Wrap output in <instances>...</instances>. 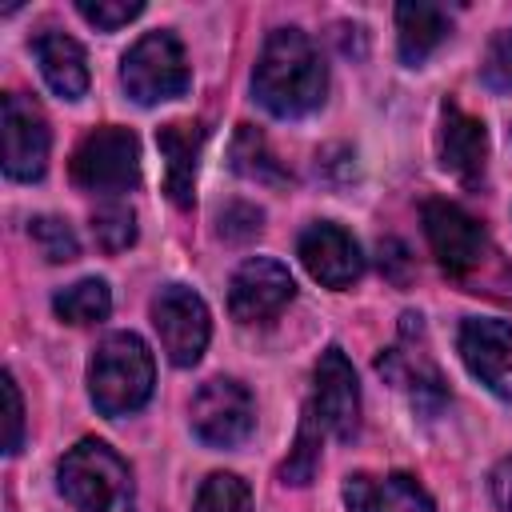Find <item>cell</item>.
Returning a JSON list of instances; mask_svg holds the SVG:
<instances>
[{"mask_svg": "<svg viewBox=\"0 0 512 512\" xmlns=\"http://www.w3.org/2000/svg\"><path fill=\"white\" fill-rule=\"evenodd\" d=\"M92 236L104 252H124L136 240V216L128 204H104L92 212Z\"/></svg>", "mask_w": 512, "mask_h": 512, "instance_id": "d4e9b609", "label": "cell"}, {"mask_svg": "<svg viewBox=\"0 0 512 512\" xmlns=\"http://www.w3.org/2000/svg\"><path fill=\"white\" fill-rule=\"evenodd\" d=\"M76 12H80L88 24H96V28H104V32H116L120 24L136 20V16L144 12V4H140V0H76Z\"/></svg>", "mask_w": 512, "mask_h": 512, "instance_id": "484cf974", "label": "cell"}, {"mask_svg": "<svg viewBox=\"0 0 512 512\" xmlns=\"http://www.w3.org/2000/svg\"><path fill=\"white\" fill-rule=\"evenodd\" d=\"M188 416H192V432L208 448H236L240 440H248V432L256 424V404L240 380L216 376L196 388Z\"/></svg>", "mask_w": 512, "mask_h": 512, "instance_id": "52a82bcc", "label": "cell"}, {"mask_svg": "<svg viewBox=\"0 0 512 512\" xmlns=\"http://www.w3.org/2000/svg\"><path fill=\"white\" fill-rule=\"evenodd\" d=\"M188 56L172 32L140 36L120 60V84L136 104H164L188 92Z\"/></svg>", "mask_w": 512, "mask_h": 512, "instance_id": "277c9868", "label": "cell"}, {"mask_svg": "<svg viewBox=\"0 0 512 512\" xmlns=\"http://www.w3.org/2000/svg\"><path fill=\"white\" fill-rule=\"evenodd\" d=\"M456 348L468 364V372L496 392L500 400H512V324L508 320H464Z\"/></svg>", "mask_w": 512, "mask_h": 512, "instance_id": "7c38bea8", "label": "cell"}, {"mask_svg": "<svg viewBox=\"0 0 512 512\" xmlns=\"http://www.w3.org/2000/svg\"><path fill=\"white\" fill-rule=\"evenodd\" d=\"M380 272H388L396 284L408 280V252L400 240H380Z\"/></svg>", "mask_w": 512, "mask_h": 512, "instance_id": "f546056e", "label": "cell"}, {"mask_svg": "<svg viewBox=\"0 0 512 512\" xmlns=\"http://www.w3.org/2000/svg\"><path fill=\"white\" fill-rule=\"evenodd\" d=\"M0 144H4V172L12 180H40L48 168L52 132L40 104L24 92H8L0 104Z\"/></svg>", "mask_w": 512, "mask_h": 512, "instance_id": "ba28073f", "label": "cell"}, {"mask_svg": "<svg viewBox=\"0 0 512 512\" xmlns=\"http://www.w3.org/2000/svg\"><path fill=\"white\" fill-rule=\"evenodd\" d=\"M440 164L464 184H476L488 164V132L476 116H468L460 104L440 108Z\"/></svg>", "mask_w": 512, "mask_h": 512, "instance_id": "5bb4252c", "label": "cell"}, {"mask_svg": "<svg viewBox=\"0 0 512 512\" xmlns=\"http://www.w3.org/2000/svg\"><path fill=\"white\" fill-rule=\"evenodd\" d=\"M192 512H256V504H252V492H248V484H244L240 476H232V472H212V476L200 484Z\"/></svg>", "mask_w": 512, "mask_h": 512, "instance_id": "7402d4cb", "label": "cell"}, {"mask_svg": "<svg viewBox=\"0 0 512 512\" xmlns=\"http://www.w3.org/2000/svg\"><path fill=\"white\" fill-rule=\"evenodd\" d=\"M320 416L312 408H304V420H300V432H296V444L288 452V460L280 464V480L284 484H308L320 468Z\"/></svg>", "mask_w": 512, "mask_h": 512, "instance_id": "44dd1931", "label": "cell"}, {"mask_svg": "<svg viewBox=\"0 0 512 512\" xmlns=\"http://www.w3.org/2000/svg\"><path fill=\"white\" fill-rule=\"evenodd\" d=\"M424 236H428L432 256L440 260V268L452 276L476 272L488 256V236H484L480 220L468 216L460 204H448V200L424 204Z\"/></svg>", "mask_w": 512, "mask_h": 512, "instance_id": "9c48e42d", "label": "cell"}, {"mask_svg": "<svg viewBox=\"0 0 512 512\" xmlns=\"http://www.w3.org/2000/svg\"><path fill=\"white\" fill-rule=\"evenodd\" d=\"M260 220H264L260 208H252V204H228L220 212V232L232 236V240H244V236L260 232Z\"/></svg>", "mask_w": 512, "mask_h": 512, "instance_id": "83f0119b", "label": "cell"}, {"mask_svg": "<svg viewBox=\"0 0 512 512\" xmlns=\"http://www.w3.org/2000/svg\"><path fill=\"white\" fill-rule=\"evenodd\" d=\"M232 168H236L240 176H248V180H284L280 164L272 160L264 136H260L252 124H240V132H236V140H232Z\"/></svg>", "mask_w": 512, "mask_h": 512, "instance_id": "603a6c76", "label": "cell"}, {"mask_svg": "<svg viewBox=\"0 0 512 512\" xmlns=\"http://www.w3.org/2000/svg\"><path fill=\"white\" fill-rule=\"evenodd\" d=\"M488 488H492V500H496V508H500V512H512V456H504V460L492 468V476H488Z\"/></svg>", "mask_w": 512, "mask_h": 512, "instance_id": "4dcf8cb0", "label": "cell"}, {"mask_svg": "<svg viewBox=\"0 0 512 512\" xmlns=\"http://www.w3.org/2000/svg\"><path fill=\"white\" fill-rule=\"evenodd\" d=\"M300 264L308 268L312 280H320L324 288H348L352 280H360L364 272V256L360 244L352 240V232H344L340 224L316 220L300 232Z\"/></svg>", "mask_w": 512, "mask_h": 512, "instance_id": "4fadbf2b", "label": "cell"}, {"mask_svg": "<svg viewBox=\"0 0 512 512\" xmlns=\"http://www.w3.org/2000/svg\"><path fill=\"white\" fill-rule=\"evenodd\" d=\"M56 488L76 512H132L136 488L128 464L104 440H80L56 464Z\"/></svg>", "mask_w": 512, "mask_h": 512, "instance_id": "3957f363", "label": "cell"}, {"mask_svg": "<svg viewBox=\"0 0 512 512\" xmlns=\"http://www.w3.org/2000/svg\"><path fill=\"white\" fill-rule=\"evenodd\" d=\"M28 236L36 240V248H40V256L48 264H68V260L80 256V240H76L72 224L60 220V216H32Z\"/></svg>", "mask_w": 512, "mask_h": 512, "instance_id": "cb8c5ba5", "label": "cell"}, {"mask_svg": "<svg viewBox=\"0 0 512 512\" xmlns=\"http://www.w3.org/2000/svg\"><path fill=\"white\" fill-rule=\"evenodd\" d=\"M156 148L164 156V192L176 208H188L196 196V164L204 148V124L200 120H172L156 128Z\"/></svg>", "mask_w": 512, "mask_h": 512, "instance_id": "9a60e30c", "label": "cell"}, {"mask_svg": "<svg viewBox=\"0 0 512 512\" xmlns=\"http://www.w3.org/2000/svg\"><path fill=\"white\" fill-rule=\"evenodd\" d=\"M296 296L292 272L272 256L244 260L228 280V308L240 324H268Z\"/></svg>", "mask_w": 512, "mask_h": 512, "instance_id": "30bf717a", "label": "cell"}, {"mask_svg": "<svg viewBox=\"0 0 512 512\" xmlns=\"http://www.w3.org/2000/svg\"><path fill=\"white\" fill-rule=\"evenodd\" d=\"M156 364L136 332H112L88 360V396L104 416H128L148 404Z\"/></svg>", "mask_w": 512, "mask_h": 512, "instance_id": "7a4b0ae2", "label": "cell"}, {"mask_svg": "<svg viewBox=\"0 0 512 512\" xmlns=\"http://www.w3.org/2000/svg\"><path fill=\"white\" fill-rule=\"evenodd\" d=\"M448 32H452V24L440 4H424V0L396 4V48H400L404 64H412V68L424 64L444 44Z\"/></svg>", "mask_w": 512, "mask_h": 512, "instance_id": "d6986e66", "label": "cell"}, {"mask_svg": "<svg viewBox=\"0 0 512 512\" xmlns=\"http://www.w3.org/2000/svg\"><path fill=\"white\" fill-rule=\"evenodd\" d=\"M252 92L280 120L316 112L328 92V68L320 60L316 44L300 28L268 32L260 60L252 68Z\"/></svg>", "mask_w": 512, "mask_h": 512, "instance_id": "6da1fadb", "label": "cell"}, {"mask_svg": "<svg viewBox=\"0 0 512 512\" xmlns=\"http://www.w3.org/2000/svg\"><path fill=\"white\" fill-rule=\"evenodd\" d=\"M344 504L352 512H436L432 496L408 472H388V476L356 472L344 480Z\"/></svg>", "mask_w": 512, "mask_h": 512, "instance_id": "2e32d148", "label": "cell"}, {"mask_svg": "<svg viewBox=\"0 0 512 512\" xmlns=\"http://www.w3.org/2000/svg\"><path fill=\"white\" fill-rule=\"evenodd\" d=\"M312 400L308 408L320 416V424L336 436V440H352L360 432V384L356 372L348 364V356L340 348H324L316 360V376H312Z\"/></svg>", "mask_w": 512, "mask_h": 512, "instance_id": "8fae6325", "label": "cell"}, {"mask_svg": "<svg viewBox=\"0 0 512 512\" xmlns=\"http://www.w3.org/2000/svg\"><path fill=\"white\" fill-rule=\"evenodd\" d=\"M484 80L492 88H512V32H500L484 56Z\"/></svg>", "mask_w": 512, "mask_h": 512, "instance_id": "4316f807", "label": "cell"}, {"mask_svg": "<svg viewBox=\"0 0 512 512\" xmlns=\"http://www.w3.org/2000/svg\"><path fill=\"white\" fill-rule=\"evenodd\" d=\"M152 328L160 336V348L168 352V360L176 368H192L212 336V320H208V304L184 288V284H168L152 296Z\"/></svg>", "mask_w": 512, "mask_h": 512, "instance_id": "8992f818", "label": "cell"}, {"mask_svg": "<svg viewBox=\"0 0 512 512\" xmlns=\"http://www.w3.org/2000/svg\"><path fill=\"white\" fill-rule=\"evenodd\" d=\"M4 400H8V440H4V452H20L24 444V400H20V388L12 380V372H4Z\"/></svg>", "mask_w": 512, "mask_h": 512, "instance_id": "f1b7e54d", "label": "cell"}, {"mask_svg": "<svg viewBox=\"0 0 512 512\" xmlns=\"http://www.w3.org/2000/svg\"><path fill=\"white\" fill-rule=\"evenodd\" d=\"M52 312L64 324H100L112 312V292H108L104 280L88 276V280H76V284L60 288L52 296Z\"/></svg>", "mask_w": 512, "mask_h": 512, "instance_id": "ffe728a7", "label": "cell"}, {"mask_svg": "<svg viewBox=\"0 0 512 512\" xmlns=\"http://www.w3.org/2000/svg\"><path fill=\"white\" fill-rule=\"evenodd\" d=\"M32 56L40 64L44 84L60 100H80L88 92V56L84 48L64 32H40L32 40Z\"/></svg>", "mask_w": 512, "mask_h": 512, "instance_id": "ac0fdd59", "label": "cell"}, {"mask_svg": "<svg viewBox=\"0 0 512 512\" xmlns=\"http://www.w3.org/2000/svg\"><path fill=\"white\" fill-rule=\"evenodd\" d=\"M376 372H380L384 380H392L396 388H404V392L412 396V404L424 408V412H436V408L448 400L444 380H440L432 356H428L424 348H408V336H400V344L388 348V352L376 360Z\"/></svg>", "mask_w": 512, "mask_h": 512, "instance_id": "e0dca14e", "label": "cell"}, {"mask_svg": "<svg viewBox=\"0 0 512 512\" xmlns=\"http://www.w3.org/2000/svg\"><path fill=\"white\" fill-rule=\"evenodd\" d=\"M72 180L88 192H128L140 184V140L120 124L88 132L72 152Z\"/></svg>", "mask_w": 512, "mask_h": 512, "instance_id": "5b68a950", "label": "cell"}]
</instances>
